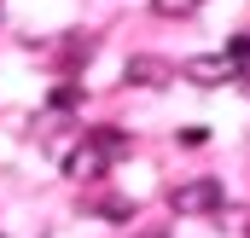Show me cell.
<instances>
[{"mask_svg":"<svg viewBox=\"0 0 250 238\" xmlns=\"http://www.w3.org/2000/svg\"><path fill=\"white\" fill-rule=\"evenodd\" d=\"M169 203H175L181 215H215V209L227 203V192H221V180H187V186L169 192Z\"/></svg>","mask_w":250,"mask_h":238,"instance_id":"cell-1","label":"cell"},{"mask_svg":"<svg viewBox=\"0 0 250 238\" xmlns=\"http://www.w3.org/2000/svg\"><path fill=\"white\" fill-rule=\"evenodd\" d=\"M181 76L198 87H215V81H233L239 70L227 64V53H192V59H181Z\"/></svg>","mask_w":250,"mask_h":238,"instance_id":"cell-2","label":"cell"},{"mask_svg":"<svg viewBox=\"0 0 250 238\" xmlns=\"http://www.w3.org/2000/svg\"><path fill=\"white\" fill-rule=\"evenodd\" d=\"M105 169H111V157H105V151H99L93 139H82V145H76V151L64 157V175H70V180H99Z\"/></svg>","mask_w":250,"mask_h":238,"instance_id":"cell-3","label":"cell"},{"mask_svg":"<svg viewBox=\"0 0 250 238\" xmlns=\"http://www.w3.org/2000/svg\"><path fill=\"white\" fill-rule=\"evenodd\" d=\"M169 76H175L169 64H163V59H146V53H134V59L123 64V81H128V87H163Z\"/></svg>","mask_w":250,"mask_h":238,"instance_id":"cell-4","label":"cell"},{"mask_svg":"<svg viewBox=\"0 0 250 238\" xmlns=\"http://www.w3.org/2000/svg\"><path fill=\"white\" fill-rule=\"evenodd\" d=\"M87 139H93V145H99V151H105V157H111V163H117V157H123V151H128V139H123V128H93V134H87Z\"/></svg>","mask_w":250,"mask_h":238,"instance_id":"cell-5","label":"cell"},{"mask_svg":"<svg viewBox=\"0 0 250 238\" xmlns=\"http://www.w3.org/2000/svg\"><path fill=\"white\" fill-rule=\"evenodd\" d=\"M221 53H227V64H233V70H245V64H250V35H233Z\"/></svg>","mask_w":250,"mask_h":238,"instance_id":"cell-6","label":"cell"},{"mask_svg":"<svg viewBox=\"0 0 250 238\" xmlns=\"http://www.w3.org/2000/svg\"><path fill=\"white\" fill-rule=\"evenodd\" d=\"M192 6H198V0H151V12H157V18H187Z\"/></svg>","mask_w":250,"mask_h":238,"instance_id":"cell-7","label":"cell"},{"mask_svg":"<svg viewBox=\"0 0 250 238\" xmlns=\"http://www.w3.org/2000/svg\"><path fill=\"white\" fill-rule=\"evenodd\" d=\"M76 99H82V93H76V87H70V81H64L59 93H53V111H76Z\"/></svg>","mask_w":250,"mask_h":238,"instance_id":"cell-8","label":"cell"},{"mask_svg":"<svg viewBox=\"0 0 250 238\" xmlns=\"http://www.w3.org/2000/svg\"><path fill=\"white\" fill-rule=\"evenodd\" d=\"M146 238H163V233H146Z\"/></svg>","mask_w":250,"mask_h":238,"instance_id":"cell-9","label":"cell"}]
</instances>
